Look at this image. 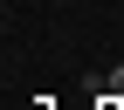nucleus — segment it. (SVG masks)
<instances>
[{
  "instance_id": "1",
  "label": "nucleus",
  "mask_w": 124,
  "mask_h": 110,
  "mask_svg": "<svg viewBox=\"0 0 124 110\" xmlns=\"http://www.w3.org/2000/svg\"><path fill=\"white\" fill-rule=\"evenodd\" d=\"M103 96H124V62H110V76H103Z\"/></svg>"
}]
</instances>
